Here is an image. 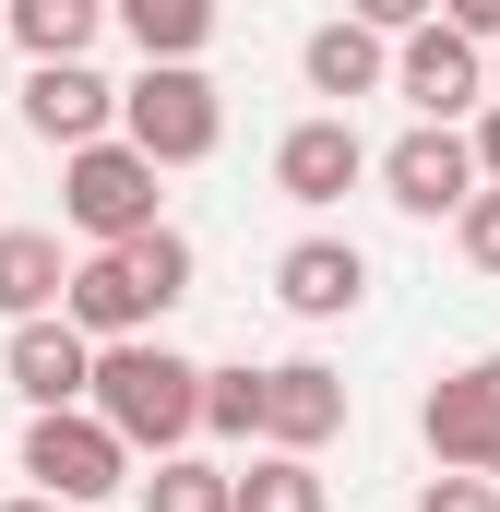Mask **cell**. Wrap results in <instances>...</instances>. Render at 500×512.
Returning a JSON list of instances; mask_svg holds the SVG:
<instances>
[{
    "label": "cell",
    "mask_w": 500,
    "mask_h": 512,
    "mask_svg": "<svg viewBox=\"0 0 500 512\" xmlns=\"http://www.w3.org/2000/svg\"><path fill=\"white\" fill-rule=\"evenodd\" d=\"M84 417L120 441V453H191L203 441V370L179 358V346H155V334H131V346H96V382H84Z\"/></svg>",
    "instance_id": "obj_1"
},
{
    "label": "cell",
    "mask_w": 500,
    "mask_h": 512,
    "mask_svg": "<svg viewBox=\"0 0 500 512\" xmlns=\"http://www.w3.org/2000/svg\"><path fill=\"white\" fill-rule=\"evenodd\" d=\"M120 143L167 179V167H203L215 143H227V96H215V72H131L120 84Z\"/></svg>",
    "instance_id": "obj_2"
},
{
    "label": "cell",
    "mask_w": 500,
    "mask_h": 512,
    "mask_svg": "<svg viewBox=\"0 0 500 512\" xmlns=\"http://www.w3.org/2000/svg\"><path fill=\"white\" fill-rule=\"evenodd\" d=\"M60 215H72L84 251H120V239H143V227H167V215H155V167L131 155L120 131L84 143V155H60Z\"/></svg>",
    "instance_id": "obj_3"
},
{
    "label": "cell",
    "mask_w": 500,
    "mask_h": 512,
    "mask_svg": "<svg viewBox=\"0 0 500 512\" xmlns=\"http://www.w3.org/2000/svg\"><path fill=\"white\" fill-rule=\"evenodd\" d=\"M24 477H36V501L60 512H96L108 489H131V453L72 405V417H24Z\"/></svg>",
    "instance_id": "obj_4"
},
{
    "label": "cell",
    "mask_w": 500,
    "mask_h": 512,
    "mask_svg": "<svg viewBox=\"0 0 500 512\" xmlns=\"http://www.w3.org/2000/svg\"><path fill=\"white\" fill-rule=\"evenodd\" d=\"M393 96L417 108V131H465L489 108V60L453 24H417V36H393Z\"/></svg>",
    "instance_id": "obj_5"
},
{
    "label": "cell",
    "mask_w": 500,
    "mask_h": 512,
    "mask_svg": "<svg viewBox=\"0 0 500 512\" xmlns=\"http://www.w3.org/2000/svg\"><path fill=\"white\" fill-rule=\"evenodd\" d=\"M417 441H429V465L441 477H477L500 441V358H465V370H441L429 405H417Z\"/></svg>",
    "instance_id": "obj_6"
},
{
    "label": "cell",
    "mask_w": 500,
    "mask_h": 512,
    "mask_svg": "<svg viewBox=\"0 0 500 512\" xmlns=\"http://www.w3.org/2000/svg\"><path fill=\"white\" fill-rule=\"evenodd\" d=\"M370 179L393 191V215H465V203H477L465 131H393V143L370 155Z\"/></svg>",
    "instance_id": "obj_7"
},
{
    "label": "cell",
    "mask_w": 500,
    "mask_h": 512,
    "mask_svg": "<svg viewBox=\"0 0 500 512\" xmlns=\"http://www.w3.org/2000/svg\"><path fill=\"white\" fill-rule=\"evenodd\" d=\"M24 131L48 143V155H84V143H108L120 131V84L96 72V60H60V72H24Z\"/></svg>",
    "instance_id": "obj_8"
},
{
    "label": "cell",
    "mask_w": 500,
    "mask_h": 512,
    "mask_svg": "<svg viewBox=\"0 0 500 512\" xmlns=\"http://www.w3.org/2000/svg\"><path fill=\"white\" fill-rule=\"evenodd\" d=\"M0 382L24 393V417H72L84 382H96V346L48 310V322H12V346H0Z\"/></svg>",
    "instance_id": "obj_9"
},
{
    "label": "cell",
    "mask_w": 500,
    "mask_h": 512,
    "mask_svg": "<svg viewBox=\"0 0 500 512\" xmlns=\"http://www.w3.org/2000/svg\"><path fill=\"white\" fill-rule=\"evenodd\" d=\"M358 179H370V143H358L346 108H322V120H298L286 143H274V191H286V203H310V215H322V203H346Z\"/></svg>",
    "instance_id": "obj_10"
},
{
    "label": "cell",
    "mask_w": 500,
    "mask_h": 512,
    "mask_svg": "<svg viewBox=\"0 0 500 512\" xmlns=\"http://www.w3.org/2000/svg\"><path fill=\"white\" fill-rule=\"evenodd\" d=\"M334 429H346V382H334L322 358H274V370H262V453H298V465H310Z\"/></svg>",
    "instance_id": "obj_11"
},
{
    "label": "cell",
    "mask_w": 500,
    "mask_h": 512,
    "mask_svg": "<svg viewBox=\"0 0 500 512\" xmlns=\"http://www.w3.org/2000/svg\"><path fill=\"white\" fill-rule=\"evenodd\" d=\"M274 298H286L298 322H346V310L370 298V251H358V239H298V251H274Z\"/></svg>",
    "instance_id": "obj_12"
},
{
    "label": "cell",
    "mask_w": 500,
    "mask_h": 512,
    "mask_svg": "<svg viewBox=\"0 0 500 512\" xmlns=\"http://www.w3.org/2000/svg\"><path fill=\"white\" fill-rule=\"evenodd\" d=\"M298 72H310V96H346V108H358V96H381V84H393V48H381L370 24H346V12H334V24H310Z\"/></svg>",
    "instance_id": "obj_13"
},
{
    "label": "cell",
    "mask_w": 500,
    "mask_h": 512,
    "mask_svg": "<svg viewBox=\"0 0 500 512\" xmlns=\"http://www.w3.org/2000/svg\"><path fill=\"white\" fill-rule=\"evenodd\" d=\"M60 286H72V262L48 227H0V322H48Z\"/></svg>",
    "instance_id": "obj_14"
},
{
    "label": "cell",
    "mask_w": 500,
    "mask_h": 512,
    "mask_svg": "<svg viewBox=\"0 0 500 512\" xmlns=\"http://www.w3.org/2000/svg\"><path fill=\"white\" fill-rule=\"evenodd\" d=\"M143 72H203V36H215V0H120Z\"/></svg>",
    "instance_id": "obj_15"
},
{
    "label": "cell",
    "mask_w": 500,
    "mask_h": 512,
    "mask_svg": "<svg viewBox=\"0 0 500 512\" xmlns=\"http://www.w3.org/2000/svg\"><path fill=\"white\" fill-rule=\"evenodd\" d=\"M227 512H334V489L298 453H250V465H227Z\"/></svg>",
    "instance_id": "obj_16"
},
{
    "label": "cell",
    "mask_w": 500,
    "mask_h": 512,
    "mask_svg": "<svg viewBox=\"0 0 500 512\" xmlns=\"http://www.w3.org/2000/svg\"><path fill=\"white\" fill-rule=\"evenodd\" d=\"M96 24H108L96 0H12V36H24V60H36V72L84 60V48H96Z\"/></svg>",
    "instance_id": "obj_17"
},
{
    "label": "cell",
    "mask_w": 500,
    "mask_h": 512,
    "mask_svg": "<svg viewBox=\"0 0 500 512\" xmlns=\"http://www.w3.org/2000/svg\"><path fill=\"white\" fill-rule=\"evenodd\" d=\"M143 512H227V465H203V453H167L155 477H131Z\"/></svg>",
    "instance_id": "obj_18"
},
{
    "label": "cell",
    "mask_w": 500,
    "mask_h": 512,
    "mask_svg": "<svg viewBox=\"0 0 500 512\" xmlns=\"http://www.w3.org/2000/svg\"><path fill=\"white\" fill-rule=\"evenodd\" d=\"M203 429L215 441H262V370H203Z\"/></svg>",
    "instance_id": "obj_19"
},
{
    "label": "cell",
    "mask_w": 500,
    "mask_h": 512,
    "mask_svg": "<svg viewBox=\"0 0 500 512\" xmlns=\"http://www.w3.org/2000/svg\"><path fill=\"white\" fill-rule=\"evenodd\" d=\"M453 239H465V262H477V274H500V191H477V203L453 215Z\"/></svg>",
    "instance_id": "obj_20"
},
{
    "label": "cell",
    "mask_w": 500,
    "mask_h": 512,
    "mask_svg": "<svg viewBox=\"0 0 500 512\" xmlns=\"http://www.w3.org/2000/svg\"><path fill=\"white\" fill-rule=\"evenodd\" d=\"M417 512H500V489H489V477H429Z\"/></svg>",
    "instance_id": "obj_21"
},
{
    "label": "cell",
    "mask_w": 500,
    "mask_h": 512,
    "mask_svg": "<svg viewBox=\"0 0 500 512\" xmlns=\"http://www.w3.org/2000/svg\"><path fill=\"white\" fill-rule=\"evenodd\" d=\"M465 155H477V191H500V108H477V131H465Z\"/></svg>",
    "instance_id": "obj_22"
},
{
    "label": "cell",
    "mask_w": 500,
    "mask_h": 512,
    "mask_svg": "<svg viewBox=\"0 0 500 512\" xmlns=\"http://www.w3.org/2000/svg\"><path fill=\"white\" fill-rule=\"evenodd\" d=\"M0 512H60V501H36V489H24V501H0Z\"/></svg>",
    "instance_id": "obj_23"
},
{
    "label": "cell",
    "mask_w": 500,
    "mask_h": 512,
    "mask_svg": "<svg viewBox=\"0 0 500 512\" xmlns=\"http://www.w3.org/2000/svg\"><path fill=\"white\" fill-rule=\"evenodd\" d=\"M477 477H489V489H500V441H489V465H477Z\"/></svg>",
    "instance_id": "obj_24"
},
{
    "label": "cell",
    "mask_w": 500,
    "mask_h": 512,
    "mask_svg": "<svg viewBox=\"0 0 500 512\" xmlns=\"http://www.w3.org/2000/svg\"><path fill=\"white\" fill-rule=\"evenodd\" d=\"M489 108H500V48H489Z\"/></svg>",
    "instance_id": "obj_25"
}]
</instances>
